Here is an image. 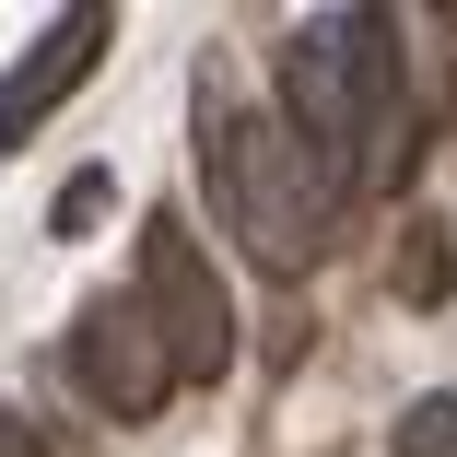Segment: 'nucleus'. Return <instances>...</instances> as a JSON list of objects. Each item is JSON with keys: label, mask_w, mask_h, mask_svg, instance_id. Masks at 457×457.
<instances>
[{"label": "nucleus", "mask_w": 457, "mask_h": 457, "mask_svg": "<svg viewBox=\"0 0 457 457\" xmlns=\"http://www.w3.org/2000/svg\"><path fill=\"white\" fill-rule=\"evenodd\" d=\"M387 457H457V399L434 387V399H411L399 411V434H387Z\"/></svg>", "instance_id": "obj_6"}, {"label": "nucleus", "mask_w": 457, "mask_h": 457, "mask_svg": "<svg viewBox=\"0 0 457 457\" xmlns=\"http://www.w3.org/2000/svg\"><path fill=\"white\" fill-rule=\"evenodd\" d=\"M399 294L411 305H445V223H411L399 235Z\"/></svg>", "instance_id": "obj_8"}, {"label": "nucleus", "mask_w": 457, "mask_h": 457, "mask_svg": "<svg viewBox=\"0 0 457 457\" xmlns=\"http://www.w3.org/2000/svg\"><path fill=\"white\" fill-rule=\"evenodd\" d=\"M71 387L95 399L106 422H153V411L176 399V363H164L141 294H95V305L71 317Z\"/></svg>", "instance_id": "obj_4"}, {"label": "nucleus", "mask_w": 457, "mask_h": 457, "mask_svg": "<svg viewBox=\"0 0 457 457\" xmlns=\"http://www.w3.org/2000/svg\"><path fill=\"white\" fill-rule=\"evenodd\" d=\"M200 176H212L223 223H235L270 270H305V258L328 246V200H340V188L317 176V153L294 141V118H270V106H212Z\"/></svg>", "instance_id": "obj_2"}, {"label": "nucleus", "mask_w": 457, "mask_h": 457, "mask_svg": "<svg viewBox=\"0 0 457 457\" xmlns=\"http://www.w3.org/2000/svg\"><path fill=\"white\" fill-rule=\"evenodd\" d=\"M106 212H118V176H106V164H82V176H71V188L47 200V235H95Z\"/></svg>", "instance_id": "obj_7"}, {"label": "nucleus", "mask_w": 457, "mask_h": 457, "mask_svg": "<svg viewBox=\"0 0 457 457\" xmlns=\"http://www.w3.org/2000/svg\"><path fill=\"white\" fill-rule=\"evenodd\" d=\"M282 95H294V141L317 153L328 188H399L411 82H399V24L387 12H305L282 36Z\"/></svg>", "instance_id": "obj_1"}, {"label": "nucleus", "mask_w": 457, "mask_h": 457, "mask_svg": "<svg viewBox=\"0 0 457 457\" xmlns=\"http://www.w3.org/2000/svg\"><path fill=\"white\" fill-rule=\"evenodd\" d=\"M0 457H47V445H36V434H24L12 411H0Z\"/></svg>", "instance_id": "obj_9"}, {"label": "nucleus", "mask_w": 457, "mask_h": 457, "mask_svg": "<svg viewBox=\"0 0 457 457\" xmlns=\"http://www.w3.org/2000/svg\"><path fill=\"white\" fill-rule=\"evenodd\" d=\"M141 317H153V340H164V363H176V387H212L223 363H235V294H223V270H212V246L176 223V212H153L141 223Z\"/></svg>", "instance_id": "obj_3"}, {"label": "nucleus", "mask_w": 457, "mask_h": 457, "mask_svg": "<svg viewBox=\"0 0 457 457\" xmlns=\"http://www.w3.org/2000/svg\"><path fill=\"white\" fill-rule=\"evenodd\" d=\"M106 36H118V12H95V0H82V12H59V24L12 59V82H0V153H24V141H36V118H59L82 82H95Z\"/></svg>", "instance_id": "obj_5"}]
</instances>
